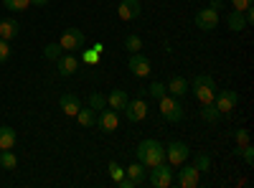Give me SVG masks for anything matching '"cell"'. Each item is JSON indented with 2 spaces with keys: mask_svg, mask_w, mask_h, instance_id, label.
I'll return each mask as SVG.
<instances>
[{
  "mask_svg": "<svg viewBox=\"0 0 254 188\" xmlns=\"http://www.w3.org/2000/svg\"><path fill=\"white\" fill-rule=\"evenodd\" d=\"M208 8H214V10H219L221 8V0H211V5Z\"/></svg>",
  "mask_w": 254,
  "mask_h": 188,
  "instance_id": "8d00e7d4",
  "label": "cell"
},
{
  "mask_svg": "<svg viewBox=\"0 0 254 188\" xmlns=\"http://www.w3.org/2000/svg\"><path fill=\"white\" fill-rule=\"evenodd\" d=\"M102 44H94V49H87L81 54V61L84 64H99V59H102Z\"/></svg>",
  "mask_w": 254,
  "mask_h": 188,
  "instance_id": "603a6c76",
  "label": "cell"
},
{
  "mask_svg": "<svg viewBox=\"0 0 254 188\" xmlns=\"http://www.w3.org/2000/svg\"><path fill=\"white\" fill-rule=\"evenodd\" d=\"M56 69H59L61 76H71V74L79 69V59H76L74 54H61V56L56 59Z\"/></svg>",
  "mask_w": 254,
  "mask_h": 188,
  "instance_id": "5bb4252c",
  "label": "cell"
},
{
  "mask_svg": "<svg viewBox=\"0 0 254 188\" xmlns=\"http://www.w3.org/2000/svg\"><path fill=\"white\" fill-rule=\"evenodd\" d=\"M125 176H130L137 186H140V183H145V165L135 160V163L130 165V168H125Z\"/></svg>",
  "mask_w": 254,
  "mask_h": 188,
  "instance_id": "7402d4cb",
  "label": "cell"
},
{
  "mask_svg": "<svg viewBox=\"0 0 254 188\" xmlns=\"http://www.w3.org/2000/svg\"><path fill=\"white\" fill-rule=\"evenodd\" d=\"M165 89L171 92L173 97H178V99H181L183 94H188V81H186L183 76H173V79L165 84Z\"/></svg>",
  "mask_w": 254,
  "mask_h": 188,
  "instance_id": "e0dca14e",
  "label": "cell"
},
{
  "mask_svg": "<svg viewBox=\"0 0 254 188\" xmlns=\"http://www.w3.org/2000/svg\"><path fill=\"white\" fill-rule=\"evenodd\" d=\"M61 54H64V49H61L59 44H49V46L44 49V56H46V59H51V61H56Z\"/></svg>",
  "mask_w": 254,
  "mask_h": 188,
  "instance_id": "4dcf8cb0",
  "label": "cell"
},
{
  "mask_svg": "<svg viewBox=\"0 0 254 188\" xmlns=\"http://www.w3.org/2000/svg\"><path fill=\"white\" fill-rule=\"evenodd\" d=\"M188 89L193 92V97H196L201 104L214 102V97H216V84H214V79L206 76V74H198V76L193 79V84H190Z\"/></svg>",
  "mask_w": 254,
  "mask_h": 188,
  "instance_id": "7a4b0ae2",
  "label": "cell"
},
{
  "mask_svg": "<svg viewBox=\"0 0 254 188\" xmlns=\"http://www.w3.org/2000/svg\"><path fill=\"white\" fill-rule=\"evenodd\" d=\"M8 56H10V44H8L5 38H0V64L8 61Z\"/></svg>",
  "mask_w": 254,
  "mask_h": 188,
  "instance_id": "e575fe53",
  "label": "cell"
},
{
  "mask_svg": "<svg viewBox=\"0 0 254 188\" xmlns=\"http://www.w3.org/2000/svg\"><path fill=\"white\" fill-rule=\"evenodd\" d=\"M158 104H160V115L168 120V122H181L183 120V107H181V102H178V97H163V99H158Z\"/></svg>",
  "mask_w": 254,
  "mask_h": 188,
  "instance_id": "277c9868",
  "label": "cell"
},
{
  "mask_svg": "<svg viewBox=\"0 0 254 188\" xmlns=\"http://www.w3.org/2000/svg\"><path fill=\"white\" fill-rule=\"evenodd\" d=\"M226 23H229V28L234 31V33H239V31H244V28H247V18H244V13L234 10V13H229Z\"/></svg>",
  "mask_w": 254,
  "mask_h": 188,
  "instance_id": "44dd1931",
  "label": "cell"
},
{
  "mask_svg": "<svg viewBox=\"0 0 254 188\" xmlns=\"http://www.w3.org/2000/svg\"><path fill=\"white\" fill-rule=\"evenodd\" d=\"M127 66H130V71L137 76V79H145L147 74H150V59H147L145 54H130V64H127Z\"/></svg>",
  "mask_w": 254,
  "mask_h": 188,
  "instance_id": "30bf717a",
  "label": "cell"
},
{
  "mask_svg": "<svg viewBox=\"0 0 254 188\" xmlns=\"http://www.w3.org/2000/svg\"><path fill=\"white\" fill-rule=\"evenodd\" d=\"M74 117H76V122L81 125V127H97V112L92 107H87V110L81 107Z\"/></svg>",
  "mask_w": 254,
  "mask_h": 188,
  "instance_id": "d6986e66",
  "label": "cell"
},
{
  "mask_svg": "<svg viewBox=\"0 0 254 188\" xmlns=\"http://www.w3.org/2000/svg\"><path fill=\"white\" fill-rule=\"evenodd\" d=\"M0 165H3L5 171H15V165H18V158L13 150H0Z\"/></svg>",
  "mask_w": 254,
  "mask_h": 188,
  "instance_id": "cb8c5ba5",
  "label": "cell"
},
{
  "mask_svg": "<svg viewBox=\"0 0 254 188\" xmlns=\"http://www.w3.org/2000/svg\"><path fill=\"white\" fill-rule=\"evenodd\" d=\"M201 115H203V120H206V122H216L221 112L216 110V104H214V102H208V104H203V110H201Z\"/></svg>",
  "mask_w": 254,
  "mask_h": 188,
  "instance_id": "4316f807",
  "label": "cell"
},
{
  "mask_svg": "<svg viewBox=\"0 0 254 188\" xmlns=\"http://www.w3.org/2000/svg\"><path fill=\"white\" fill-rule=\"evenodd\" d=\"M125 115H127V120H130V122H142V120L147 117V104H145V99H142V97L130 99V102H127V107H125Z\"/></svg>",
  "mask_w": 254,
  "mask_h": 188,
  "instance_id": "8fae6325",
  "label": "cell"
},
{
  "mask_svg": "<svg viewBox=\"0 0 254 188\" xmlns=\"http://www.w3.org/2000/svg\"><path fill=\"white\" fill-rule=\"evenodd\" d=\"M214 104H216V110H219L221 115H229V112L239 104L237 89H224V92H219V97H214Z\"/></svg>",
  "mask_w": 254,
  "mask_h": 188,
  "instance_id": "52a82bcc",
  "label": "cell"
},
{
  "mask_svg": "<svg viewBox=\"0 0 254 188\" xmlns=\"http://www.w3.org/2000/svg\"><path fill=\"white\" fill-rule=\"evenodd\" d=\"M142 49V38L137 36V33H130L125 38V51H130V54H137Z\"/></svg>",
  "mask_w": 254,
  "mask_h": 188,
  "instance_id": "d4e9b609",
  "label": "cell"
},
{
  "mask_svg": "<svg viewBox=\"0 0 254 188\" xmlns=\"http://www.w3.org/2000/svg\"><path fill=\"white\" fill-rule=\"evenodd\" d=\"M147 94H150L153 99H163V97L168 94V89H165V84H163V81H153V84L147 87Z\"/></svg>",
  "mask_w": 254,
  "mask_h": 188,
  "instance_id": "83f0119b",
  "label": "cell"
},
{
  "mask_svg": "<svg viewBox=\"0 0 254 188\" xmlns=\"http://www.w3.org/2000/svg\"><path fill=\"white\" fill-rule=\"evenodd\" d=\"M3 5L13 13H23V10L31 8V0H3Z\"/></svg>",
  "mask_w": 254,
  "mask_h": 188,
  "instance_id": "484cf974",
  "label": "cell"
},
{
  "mask_svg": "<svg viewBox=\"0 0 254 188\" xmlns=\"http://www.w3.org/2000/svg\"><path fill=\"white\" fill-rule=\"evenodd\" d=\"M252 3H254V0H231V5H234V10H239V13H244L247 8H252Z\"/></svg>",
  "mask_w": 254,
  "mask_h": 188,
  "instance_id": "d590c367",
  "label": "cell"
},
{
  "mask_svg": "<svg viewBox=\"0 0 254 188\" xmlns=\"http://www.w3.org/2000/svg\"><path fill=\"white\" fill-rule=\"evenodd\" d=\"M208 168H211V158L201 153V155L196 158V171H198V173H203V171H208Z\"/></svg>",
  "mask_w": 254,
  "mask_h": 188,
  "instance_id": "d6a6232c",
  "label": "cell"
},
{
  "mask_svg": "<svg viewBox=\"0 0 254 188\" xmlns=\"http://www.w3.org/2000/svg\"><path fill=\"white\" fill-rule=\"evenodd\" d=\"M18 31H20L18 20H13V18H5V20H0V38L10 41V38H15V36H18Z\"/></svg>",
  "mask_w": 254,
  "mask_h": 188,
  "instance_id": "ac0fdd59",
  "label": "cell"
},
{
  "mask_svg": "<svg viewBox=\"0 0 254 188\" xmlns=\"http://www.w3.org/2000/svg\"><path fill=\"white\" fill-rule=\"evenodd\" d=\"M89 107H92L94 112H99V110H104V107H107V99H104L99 92H94V94L89 97Z\"/></svg>",
  "mask_w": 254,
  "mask_h": 188,
  "instance_id": "f1b7e54d",
  "label": "cell"
},
{
  "mask_svg": "<svg viewBox=\"0 0 254 188\" xmlns=\"http://www.w3.org/2000/svg\"><path fill=\"white\" fill-rule=\"evenodd\" d=\"M234 140H237V148H244V145H249V132L247 130H237Z\"/></svg>",
  "mask_w": 254,
  "mask_h": 188,
  "instance_id": "836d02e7",
  "label": "cell"
},
{
  "mask_svg": "<svg viewBox=\"0 0 254 188\" xmlns=\"http://www.w3.org/2000/svg\"><path fill=\"white\" fill-rule=\"evenodd\" d=\"M117 15H120V20H137L142 15V5L137 0H120Z\"/></svg>",
  "mask_w": 254,
  "mask_h": 188,
  "instance_id": "7c38bea8",
  "label": "cell"
},
{
  "mask_svg": "<svg viewBox=\"0 0 254 188\" xmlns=\"http://www.w3.org/2000/svg\"><path fill=\"white\" fill-rule=\"evenodd\" d=\"M196 26L201 28V31H214L216 26H219V10H214V8H203V10H198L196 13Z\"/></svg>",
  "mask_w": 254,
  "mask_h": 188,
  "instance_id": "9c48e42d",
  "label": "cell"
},
{
  "mask_svg": "<svg viewBox=\"0 0 254 188\" xmlns=\"http://www.w3.org/2000/svg\"><path fill=\"white\" fill-rule=\"evenodd\" d=\"M46 3H49V0H31V5H38V8H41V5H46Z\"/></svg>",
  "mask_w": 254,
  "mask_h": 188,
  "instance_id": "74e56055",
  "label": "cell"
},
{
  "mask_svg": "<svg viewBox=\"0 0 254 188\" xmlns=\"http://www.w3.org/2000/svg\"><path fill=\"white\" fill-rule=\"evenodd\" d=\"M59 110H61L64 115L74 117V115L81 110V102H79L76 94H61V99H59Z\"/></svg>",
  "mask_w": 254,
  "mask_h": 188,
  "instance_id": "9a60e30c",
  "label": "cell"
},
{
  "mask_svg": "<svg viewBox=\"0 0 254 188\" xmlns=\"http://www.w3.org/2000/svg\"><path fill=\"white\" fill-rule=\"evenodd\" d=\"M163 160H165V148L158 140H142L137 145V163H142L145 168H153Z\"/></svg>",
  "mask_w": 254,
  "mask_h": 188,
  "instance_id": "6da1fadb",
  "label": "cell"
},
{
  "mask_svg": "<svg viewBox=\"0 0 254 188\" xmlns=\"http://www.w3.org/2000/svg\"><path fill=\"white\" fill-rule=\"evenodd\" d=\"M176 181V171H173V165L171 163H158L150 168V186L155 188H168V186H173Z\"/></svg>",
  "mask_w": 254,
  "mask_h": 188,
  "instance_id": "3957f363",
  "label": "cell"
},
{
  "mask_svg": "<svg viewBox=\"0 0 254 188\" xmlns=\"http://www.w3.org/2000/svg\"><path fill=\"white\" fill-rule=\"evenodd\" d=\"M84 33L79 31V28H66L61 33V38H59V46L64 49V51H69V54H74V51H79V49H84Z\"/></svg>",
  "mask_w": 254,
  "mask_h": 188,
  "instance_id": "5b68a950",
  "label": "cell"
},
{
  "mask_svg": "<svg viewBox=\"0 0 254 188\" xmlns=\"http://www.w3.org/2000/svg\"><path fill=\"white\" fill-rule=\"evenodd\" d=\"M15 148V130L3 125L0 127V150H13Z\"/></svg>",
  "mask_w": 254,
  "mask_h": 188,
  "instance_id": "ffe728a7",
  "label": "cell"
},
{
  "mask_svg": "<svg viewBox=\"0 0 254 188\" xmlns=\"http://www.w3.org/2000/svg\"><path fill=\"white\" fill-rule=\"evenodd\" d=\"M178 186L181 188H196L198 186V171H196V165H183L181 163V168H178Z\"/></svg>",
  "mask_w": 254,
  "mask_h": 188,
  "instance_id": "4fadbf2b",
  "label": "cell"
},
{
  "mask_svg": "<svg viewBox=\"0 0 254 188\" xmlns=\"http://www.w3.org/2000/svg\"><path fill=\"white\" fill-rule=\"evenodd\" d=\"M110 176H112V181H115V183H117L120 178H125V168H122V165H120L117 160H112V163H110Z\"/></svg>",
  "mask_w": 254,
  "mask_h": 188,
  "instance_id": "1f68e13d",
  "label": "cell"
},
{
  "mask_svg": "<svg viewBox=\"0 0 254 188\" xmlns=\"http://www.w3.org/2000/svg\"><path fill=\"white\" fill-rule=\"evenodd\" d=\"M165 160L171 163V165H181V163H186L188 160V145L186 142H171L165 148Z\"/></svg>",
  "mask_w": 254,
  "mask_h": 188,
  "instance_id": "ba28073f",
  "label": "cell"
},
{
  "mask_svg": "<svg viewBox=\"0 0 254 188\" xmlns=\"http://www.w3.org/2000/svg\"><path fill=\"white\" fill-rule=\"evenodd\" d=\"M234 155H242L247 165H252V163H254V148H252V145H244V148H237V150H234Z\"/></svg>",
  "mask_w": 254,
  "mask_h": 188,
  "instance_id": "f546056e",
  "label": "cell"
},
{
  "mask_svg": "<svg viewBox=\"0 0 254 188\" xmlns=\"http://www.w3.org/2000/svg\"><path fill=\"white\" fill-rule=\"evenodd\" d=\"M97 125H99V130L102 132H115V130H120V115L110 107H104V110H99V115H97Z\"/></svg>",
  "mask_w": 254,
  "mask_h": 188,
  "instance_id": "8992f818",
  "label": "cell"
},
{
  "mask_svg": "<svg viewBox=\"0 0 254 188\" xmlns=\"http://www.w3.org/2000/svg\"><path fill=\"white\" fill-rule=\"evenodd\" d=\"M127 102H130V97H127V92H125V89H112V92H110V97H107V104H110L112 110H117V112L127 107Z\"/></svg>",
  "mask_w": 254,
  "mask_h": 188,
  "instance_id": "2e32d148",
  "label": "cell"
}]
</instances>
